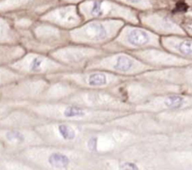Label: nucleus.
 Returning <instances> with one entry per match:
<instances>
[{
  "instance_id": "obj_18",
  "label": "nucleus",
  "mask_w": 192,
  "mask_h": 170,
  "mask_svg": "<svg viewBox=\"0 0 192 170\" xmlns=\"http://www.w3.org/2000/svg\"><path fill=\"white\" fill-rule=\"evenodd\" d=\"M0 143L7 152L15 153L45 142L36 127L0 126Z\"/></svg>"
},
{
  "instance_id": "obj_22",
  "label": "nucleus",
  "mask_w": 192,
  "mask_h": 170,
  "mask_svg": "<svg viewBox=\"0 0 192 170\" xmlns=\"http://www.w3.org/2000/svg\"><path fill=\"white\" fill-rule=\"evenodd\" d=\"M20 41V33L11 19L0 18V44H19Z\"/></svg>"
},
{
  "instance_id": "obj_29",
  "label": "nucleus",
  "mask_w": 192,
  "mask_h": 170,
  "mask_svg": "<svg viewBox=\"0 0 192 170\" xmlns=\"http://www.w3.org/2000/svg\"><path fill=\"white\" fill-rule=\"evenodd\" d=\"M70 1H76V0H70Z\"/></svg>"
},
{
  "instance_id": "obj_5",
  "label": "nucleus",
  "mask_w": 192,
  "mask_h": 170,
  "mask_svg": "<svg viewBox=\"0 0 192 170\" xmlns=\"http://www.w3.org/2000/svg\"><path fill=\"white\" fill-rule=\"evenodd\" d=\"M105 124H83L46 120L36 126V129L45 144L78 149L90 133L102 128Z\"/></svg>"
},
{
  "instance_id": "obj_12",
  "label": "nucleus",
  "mask_w": 192,
  "mask_h": 170,
  "mask_svg": "<svg viewBox=\"0 0 192 170\" xmlns=\"http://www.w3.org/2000/svg\"><path fill=\"white\" fill-rule=\"evenodd\" d=\"M63 101L100 110H117V111L134 110V107L132 105L125 101L111 90L78 89Z\"/></svg>"
},
{
  "instance_id": "obj_30",
  "label": "nucleus",
  "mask_w": 192,
  "mask_h": 170,
  "mask_svg": "<svg viewBox=\"0 0 192 170\" xmlns=\"http://www.w3.org/2000/svg\"><path fill=\"white\" fill-rule=\"evenodd\" d=\"M0 97H1V96H0Z\"/></svg>"
},
{
  "instance_id": "obj_21",
  "label": "nucleus",
  "mask_w": 192,
  "mask_h": 170,
  "mask_svg": "<svg viewBox=\"0 0 192 170\" xmlns=\"http://www.w3.org/2000/svg\"><path fill=\"white\" fill-rule=\"evenodd\" d=\"M39 19L69 31L82 25L85 23V19L82 16L80 10L73 6L61 7L56 10L47 11L41 15Z\"/></svg>"
},
{
  "instance_id": "obj_7",
  "label": "nucleus",
  "mask_w": 192,
  "mask_h": 170,
  "mask_svg": "<svg viewBox=\"0 0 192 170\" xmlns=\"http://www.w3.org/2000/svg\"><path fill=\"white\" fill-rule=\"evenodd\" d=\"M111 91L133 107L160 94L183 93V89L178 85L140 76L127 79Z\"/></svg>"
},
{
  "instance_id": "obj_20",
  "label": "nucleus",
  "mask_w": 192,
  "mask_h": 170,
  "mask_svg": "<svg viewBox=\"0 0 192 170\" xmlns=\"http://www.w3.org/2000/svg\"><path fill=\"white\" fill-rule=\"evenodd\" d=\"M140 60L152 66L156 69L173 68V66H181L185 64V59L170 53L166 50L159 48H150L145 50H139L129 51Z\"/></svg>"
},
{
  "instance_id": "obj_15",
  "label": "nucleus",
  "mask_w": 192,
  "mask_h": 170,
  "mask_svg": "<svg viewBox=\"0 0 192 170\" xmlns=\"http://www.w3.org/2000/svg\"><path fill=\"white\" fill-rule=\"evenodd\" d=\"M108 124L129 130L139 135L171 134L170 129L158 119L155 113L148 111L132 110L108 122Z\"/></svg>"
},
{
  "instance_id": "obj_24",
  "label": "nucleus",
  "mask_w": 192,
  "mask_h": 170,
  "mask_svg": "<svg viewBox=\"0 0 192 170\" xmlns=\"http://www.w3.org/2000/svg\"><path fill=\"white\" fill-rule=\"evenodd\" d=\"M23 77H25V75L17 72L9 66H0V89Z\"/></svg>"
},
{
  "instance_id": "obj_19",
  "label": "nucleus",
  "mask_w": 192,
  "mask_h": 170,
  "mask_svg": "<svg viewBox=\"0 0 192 170\" xmlns=\"http://www.w3.org/2000/svg\"><path fill=\"white\" fill-rule=\"evenodd\" d=\"M140 25L153 31L160 37L183 36L185 31L179 25L173 11L160 10L156 11H142L139 15Z\"/></svg>"
},
{
  "instance_id": "obj_8",
  "label": "nucleus",
  "mask_w": 192,
  "mask_h": 170,
  "mask_svg": "<svg viewBox=\"0 0 192 170\" xmlns=\"http://www.w3.org/2000/svg\"><path fill=\"white\" fill-rule=\"evenodd\" d=\"M126 22L121 19H93L70 31L72 43L103 48L116 37Z\"/></svg>"
},
{
  "instance_id": "obj_11",
  "label": "nucleus",
  "mask_w": 192,
  "mask_h": 170,
  "mask_svg": "<svg viewBox=\"0 0 192 170\" xmlns=\"http://www.w3.org/2000/svg\"><path fill=\"white\" fill-rule=\"evenodd\" d=\"M46 77L50 80L67 81L79 89L89 90H113L129 79L108 71L97 69L67 71Z\"/></svg>"
},
{
  "instance_id": "obj_10",
  "label": "nucleus",
  "mask_w": 192,
  "mask_h": 170,
  "mask_svg": "<svg viewBox=\"0 0 192 170\" xmlns=\"http://www.w3.org/2000/svg\"><path fill=\"white\" fill-rule=\"evenodd\" d=\"M85 69L103 70L123 77L132 78L156 68L140 60L129 51H116L106 53L93 59Z\"/></svg>"
},
{
  "instance_id": "obj_27",
  "label": "nucleus",
  "mask_w": 192,
  "mask_h": 170,
  "mask_svg": "<svg viewBox=\"0 0 192 170\" xmlns=\"http://www.w3.org/2000/svg\"><path fill=\"white\" fill-rule=\"evenodd\" d=\"M179 25H181V27L185 32L192 34V19L182 20V21L179 23Z\"/></svg>"
},
{
  "instance_id": "obj_26",
  "label": "nucleus",
  "mask_w": 192,
  "mask_h": 170,
  "mask_svg": "<svg viewBox=\"0 0 192 170\" xmlns=\"http://www.w3.org/2000/svg\"><path fill=\"white\" fill-rule=\"evenodd\" d=\"M127 6L133 7V8H139V9L145 10H151L155 7V4L151 0H123Z\"/></svg>"
},
{
  "instance_id": "obj_3",
  "label": "nucleus",
  "mask_w": 192,
  "mask_h": 170,
  "mask_svg": "<svg viewBox=\"0 0 192 170\" xmlns=\"http://www.w3.org/2000/svg\"><path fill=\"white\" fill-rule=\"evenodd\" d=\"M26 108L39 117L51 121H65L83 124H105L129 111L100 110L70 102H32Z\"/></svg>"
},
{
  "instance_id": "obj_23",
  "label": "nucleus",
  "mask_w": 192,
  "mask_h": 170,
  "mask_svg": "<svg viewBox=\"0 0 192 170\" xmlns=\"http://www.w3.org/2000/svg\"><path fill=\"white\" fill-rule=\"evenodd\" d=\"M26 53L22 44H0V66H9Z\"/></svg>"
},
{
  "instance_id": "obj_16",
  "label": "nucleus",
  "mask_w": 192,
  "mask_h": 170,
  "mask_svg": "<svg viewBox=\"0 0 192 170\" xmlns=\"http://www.w3.org/2000/svg\"><path fill=\"white\" fill-rule=\"evenodd\" d=\"M108 51L103 48H97L77 43H70L49 53L52 57L61 64L73 70L85 69L89 62L101 56Z\"/></svg>"
},
{
  "instance_id": "obj_14",
  "label": "nucleus",
  "mask_w": 192,
  "mask_h": 170,
  "mask_svg": "<svg viewBox=\"0 0 192 170\" xmlns=\"http://www.w3.org/2000/svg\"><path fill=\"white\" fill-rule=\"evenodd\" d=\"M9 66L25 76L46 77L55 73L73 71L69 66L54 59L50 54L36 51H26Z\"/></svg>"
},
{
  "instance_id": "obj_9",
  "label": "nucleus",
  "mask_w": 192,
  "mask_h": 170,
  "mask_svg": "<svg viewBox=\"0 0 192 170\" xmlns=\"http://www.w3.org/2000/svg\"><path fill=\"white\" fill-rule=\"evenodd\" d=\"M161 37L141 25L126 23L118 35L110 43L103 47L108 53L133 51L161 46Z\"/></svg>"
},
{
  "instance_id": "obj_25",
  "label": "nucleus",
  "mask_w": 192,
  "mask_h": 170,
  "mask_svg": "<svg viewBox=\"0 0 192 170\" xmlns=\"http://www.w3.org/2000/svg\"><path fill=\"white\" fill-rule=\"evenodd\" d=\"M31 102H22V101H14L10 99L0 97V121L3 118L14 110L15 109L21 108V107H26Z\"/></svg>"
},
{
  "instance_id": "obj_28",
  "label": "nucleus",
  "mask_w": 192,
  "mask_h": 170,
  "mask_svg": "<svg viewBox=\"0 0 192 170\" xmlns=\"http://www.w3.org/2000/svg\"><path fill=\"white\" fill-rule=\"evenodd\" d=\"M6 152V151H5V149H4V147L2 146V144L0 143V152Z\"/></svg>"
},
{
  "instance_id": "obj_1",
  "label": "nucleus",
  "mask_w": 192,
  "mask_h": 170,
  "mask_svg": "<svg viewBox=\"0 0 192 170\" xmlns=\"http://www.w3.org/2000/svg\"><path fill=\"white\" fill-rule=\"evenodd\" d=\"M170 147V135H150L111 156L98 157V169H165L163 152Z\"/></svg>"
},
{
  "instance_id": "obj_4",
  "label": "nucleus",
  "mask_w": 192,
  "mask_h": 170,
  "mask_svg": "<svg viewBox=\"0 0 192 170\" xmlns=\"http://www.w3.org/2000/svg\"><path fill=\"white\" fill-rule=\"evenodd\" d=\"M148 136L139 135L106 122L102 128L90 133L78 149L96 157L111 156Z\"/></svg>"
},
{
  "instance_id": "obj_6",
  "label": "nucleus",
  "mask_w": 192,
  "mask_h": 170,
  "mask_svg": "<svg viewBox=\"0 0 192 170\" xmlns=\"http://www.w3.org/2000/svg\"><path fill=\"white\" fill-rule=\"evenodd\" d=\"M21 41L26 51L51 53L60 47L71 43L70 31L38 19L29 28L19 31Z\"/></svg>"
},
{
  "instance_id": "obj_2",
  "label": "nucleus",
  "mask_w": 192,
  "mask_h": 170,
  "mask_svg": "<svg viewBox=\"0 0 192 170\" xmlns=\"http://www.w3.org/2000/svg\"><path fill=\"white\" fill-rule=\"evenodd\" d=\"M13 154L32 169H98V157L76 148L42 144Z\"/></svg>"
},
{
  "instance_id": "obj_17",
  "label": "nucleus",
  "mask_w": 192,
  "mask_h": 170,
  "mask_svg": "<svg viewBox=\"0 0 192 170\" xmlns=\"http://www.w3.org/2000/svg\"><path fill=\"white\" fill-rule=\"evenodd\" d=\"M80 12L85 22L93 19H121L127 23L140 25L139 15L133 10L106 0H89L81 6Z\"/></svg>"
},
{
  "instance_id": "obj_13",
  "label": "nucleus",
  "mask_w": 192,
  "mask_h": 170,
  "mask_svg": "<svg viewBox=\"0 0 192 170\" xmlns=\"http://www.w3.org/2000/svg\"><path fill=\"white\" fill-rule=\"evenodd\" d=\"M52 83L47 77L25 76L0 89V96L22 102H41Z\"/></svg>"
}]
</instances>
